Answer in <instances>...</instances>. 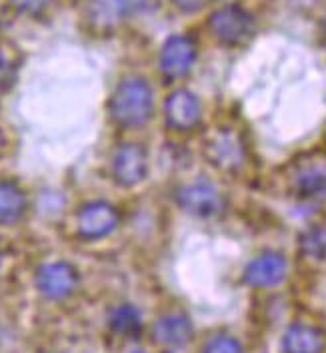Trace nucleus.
Instances as JSON below:
<instances>
[{
	"instance_id": "nucleus-19",
	"label": "nucleus",
	"mask_w": 326,
	"mask_h": 353,
	"mask_svg": "<svg viewBox=\"0 0 326 353\" xmlns=\"http://www.w3.org/2000/svg\"><path fill=\"white\" fill-rule=\"evenodd\" d=\"M17 80V60L6 48L0 46V94L6 92Z\"/></svg>"
},
{
	"instance_id": "nucleus-17",
	"label": "nucleus",
	"mask_w": 326,
	"mask_h": 353,
	"mask_svg": "<svg viewBox=\"0 0 326 353\" xmlns=\"http://www.w3.org/2000/svg\"><path fill=\"white\" fill-rule=\"evenodd\" d=\"M298 248L307 260L326 263V223L307 228L298 238Z\"/></svg>"
},
{
	"instance_id": "nucleus-24",
	"label": "nucleus",
	"mask_w": 326,
	"mask_h": 353,
	"mask_svg": "<svg viewBox=\"0 0 326 353\" xmlns=\"http://www.w3.org/2000/svg\"><path fill=\"white\" fill-rule=\"evenodd\" d=\"M325 34H326V17H325Z\"/></svg>"
},
{
	"instance_id": "nucleus-18",
	"label": "nucleus",
	"mask_w": 326,
	"mask_h": 353,
	"mask_svg": "<svg viewBox=\"0 0 326 353\" xmlns=\"http://www.w3.org/2000/svg\"><path fill=\"white\" fill-rule=\"evenodd\" d=\"M200 353H245V345L231 334H214L204 341Z\"/></svg>"
},
{
	"instance_id": "nucleus-15",
	"label": "nucleus",
	"mask_w": 326,
	"mask_h": 353,
	"mask_svg": "<svg viewBox=\"0 0 326 353\" xmlns=\"http://www.w3.org/2000/svg\"><path fill=\"white\" fill-rule=\"evenodd\" d=\"M28 210L26 192L12 180H0V225L19 223Z\"/></svg>"
},
{
	"instance_id": "nucleus-22",
	"label": "nucleus",
	"mask_w": 326,
	"mask_h": 353,
	"mask_svg": "<svg viewBox=\"0 0 326 353\" xmlns=\"http://www.w3.org/2000/svg\"><path fill=\"white\" fill-rule=\"evenodd\" d=\"M2 265H4V252L0 250V270H2Z\"/></svg>"
},
{
	"instance_id": "nucleus-20",
	"label": "nucleus",
	"mask_w": 326,
	"mask_h": 353,
	"mask_svg": "<svg viewBox=\"0 0 326 353\" xmlns=\"http://www.w3.org/2000/svg\"><path fill=\"white\" fill-rule=\"evenodd\" d=\"M12 6L19 10V12H24V14H35V12H40L50 0H10Z\"/></svg>"
},
{
	"instance_id": "nucleus-9",
	"label": "nucleus",
	"mask_w": 326,
	"mask_h": 353,
	"mask_svg": "<svg viewBox=\"0 0 326 353\" xmlns=\"http://www.w3.org/2000/svg\"><path fill=\"white\" fill-rule=\"evenodd\" d=\"M111 176L120 188L142 184L148 176V152L135 142L120 144L111 158Z\"/></svg>"
},
{
	"instance_id": "nucleus-10",
	"label": "nucleus",
	"mask_w": 326,
	"mask_h": 353,
	"mask_svg": "<svg viewBox=\"0 0 326 353\" xmlns=\"http://www.w3.org/2000/svg\"><path fill=\"white\" fill-rule=\"evenodd\" d=\"M202 120V102L189 88H176L164 100V122L173 132H191Z\"/></svg>"
},
{
	"instance_id": "nucleus-11",
	"label": "nucleus",
	"mask_w": 326,
	"mask_h": 353,
	"mask_svg": "<svg viewBox=\"0 0 326 353\" xmlns=\"http://www.w3.org/2000/svg\"><path fill=\"white\" fill-rule=\"evenodd\" d=\"M288 188L300 198L326 196V158L308 156L296 162L288 174Z\"/></svg>"
},
{
	"instance_id": "nucleus-23",
	"label": "nucleus",
	"mask_w": 326,
	"mask_h": 353,
	"mask_svg": "<svg viewBox=\"0 0 326 353\" xmlns=\"http://www.w3.org/2000/svg\"><path fill=\"white\" fill-rule=\"evenodd\" d=\"M128 353H146L144 350H133V352H128Z\"/></svg>"
},
{
	"instance_id": "nucleus-6",
	"label": "nucleus",
	"mask_w": 326,
	"mask_h": 353,
	"mask_svg": "<svg viewBox=\"0 0 326 353\" xmlns=\"http://www.w3.org/2000/svg\"><path fill=\"white\" fill-rule=\"evenodd\" d=\"M198 60V42L191 34H171L162 42L158 68L164 80L176 82L191 74Z\"/></svg>"
},
{
	"instance_id": "nucleus-4",
	"label": "nucleus",
	"mask_w": 326,
	"mask_h": 353,
	"mask_svg": "<svg viewBox=\"0 0 326 353\" xmlns=\"http://www.w3.org/2000/svg\"><path fill=\"white\" fill-rule=\"evenodd\" d=\"M202 154L209 164L222 172H236L247 164L249 148L240 132L234 128H216L204 138Z\"/></svg>"
},
{
	"instance_id": "nucleus-13",
	"label": "nucleus",
	"mask_w": 326,
	"mask_h": 353,
	"mask_svg": "<svg viewBox=\"0 0 326 353\" xmlns=\"http://www.w3.org/2000/svg\"><path fill=\"white\" fill-rule=\"evenodd\" d=\"M282 353H325L326 332L320 325L294 321L282 335Z\"/></svg>"
},
{
	"instance_id": "nucleus-5",
	"label": "nucleus",
	"mask_w": 326,
	"mask_h": 353,
	"mask_svg": "<svg viewBox=\"0 0 326 353\" xmlns=\"http://www.w3.org/2000/svg\"><path fill=\"white\" fill-rule=\"evenodd\" d=\"M120 225V212L116 205L104 200L86 202L77 210L75 228L77 236L84 242H98L113 236Z\"/></svg>"
},
{
	"instance_id": "nucleus-3",
	"label": "nucleus",
	"mask_w": 326,
	"mask_h": 353,
	"mask_svg": "<svg viewBox=\"0 0 326 353\" xmlns=\"http://www.w3.org/2000/svg\"><path fill=\"white\" fill-rule=\"evenodd\" d=\"M176 204L194 218H216L227 210V196L211 180H192L176 190Z\"/></svg>"
},
{
	"instance_id": "nucleus-16",
	"label": "nucleus",
	"mask_w": 326,
	"mask_h": 353,
	"mask_svg": "<svg viewBox=\"0 0 326 353\" xmlns=\"http://www.w3.org/2000/svg\"><path fill=\"white\" fill-rule=\"evenodd\" d=\"M108 327L111 332L124 339H136L142 334V314L133 303H120L108 314Z\"/></svg>"
},
{
	"instance_id": "nucleus-1",
	"label": "nucleus",
	"mask_w": 326,
	"mask_h": 353,
	"mask_svg": "<svg viewBox=\"0 0 326 353\" xmlns=\"http://www.w3.org/2000/svg\"><path fill=\"white\" fill-rule=\"evenodd\" d=\"M108 118L116 128L138 130L154 116V88L144 76H124L108 98Z\"/></svg>"
},
{
	"instance_id": "nucleus-14",
	"label": "nucleus",
	"mask_w": 326,
	"mask_h": 353,
	"mask_svg": "<svg viewBox=\"0 0 326 353\" xmlns=\"http://www.w3.org/2000/svg\"><path fill=\"white\" fill-rule=\"evenodd\" d=\"M96 17L104 22L122 19H136L153 12L158 0H95Z\"/></svg>"
},
{
	"instance_id": "nucleus-8",
	"label": "nucleus",
	"mask_w": 326,
	"mask_h": 353,
	"mask_svg": "<svg viewBox=\"0 0 326 353\" xmlns=\"http://www.w3.org/2000/svg\"><path fill=\"white\" fill-rule=\"evenodd\" d=\"M290 265L280 252H262L254 256L242 270V283L252 290H272L282 285L288 278Z\"/></svg>"
},
{
	"instance_id": "nucleus-21",
	"label": "nucleus",
	"mask_w": 326,
	"mask_h": 353,
	"mask_svg": "<svg viewBox=\"0 0 326 353\" xmlns=\"http://www.w3.org/2000/svg\"><path fill=\"white\" fill-rule=\"evenodd\" d=\"M171 2L174 4V8L182 14H196L207 4V0H171Z\"/></svg>"
},
{
	"instance_id": "nucleus-7",
	"label": "nucleus",
	"mask_w": 326,
	"mask_h": 353,
	"mask_svg": "<svg viewBox=\"0 0 326 353\" xmlns=\"http://www.w3.org/2000/svg\"><path fill=\"white\" fill-rule=\"evenodd\" d=\"M80 276L78 270L68 261H46L35 272V288L40 296L50 301H62L77 292Z\"/></svg>"
},
{
	"instance_id": "nucleus-12",
	"label": "nucleus",
	"mask_w": 326,
	"mask_h": 353,
	"mask_svg": "<svg viewBox=\"0 0 326 353\" xmlns=\"http://www.w3.org/2000/svg\"><path fill=\"white\" fill-rule=\"evenodd\" d=\"M192 337H194V325L184 312H169L154 321L153 339L160 347L176 350L186 345Z\"/></svg>"
},
{
	"instance_id": "nucleus-2",
	"label": "nucleus",
	"mask_w": 326,
	"mask_h": 353,
	"mask_svg": "<svg viewBox=\"0 0 326 353\" xmlns=\"http://www.w3.org/2000/svg\"><path fill=\"white\" fill-rule=\"evenodd\" d=\"M207 28L218 44L227 48H238L254 37L256 19L240 4H224L209 14Z\"/></svg>"
}]
</instances>
